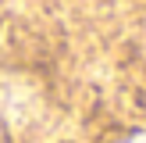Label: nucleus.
Listing matches in <instances>:
<instances>
[{
	"label": "nucleus",
	"instance_id": "f257e3e1",
	"mask_svg": "<svg viewBox=\"0 0 146 143\" xmlns=\"http://www.w3.org/2000/svg\"><path fill=\"white\" fill-rule=\"evenodd\" d=\"M128 143H146V136H135V140H128Z\"/></svg>",
	"mask_w": 146,
	"mask_h": 143
}]
</instances>
